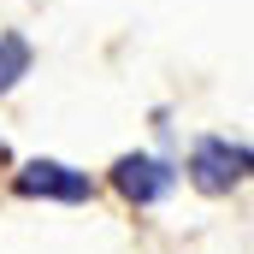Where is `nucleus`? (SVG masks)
<instances>
[{
  "label": "nucleus",
  "mask_w": 254,
  "mask_h": 254,
  "mask_svg": "<svg viewBox=\"0 0 254 254\" xmlns=\"http://www.w3.org/2000/svg\"><path fill=\"white\" fill-rule=\"evenodd\" d=\"M113 190L125 195V201H136V207H154V201H166V195L178 190V172L166 160H154V154H125L113 166Z\"/></svg>",
  "instance_id": "3"
},
{
  "label": "nucleus",
  "mask_w": 254,
  "mask_h": 254,
  "mask_svg": "<svg viewBox=\"0 0 254 254\" xmlns=\"http://www.w3.org/2000/svg\"><path fill=\"white\" fill-rule=\"evenodd\" d=\"M0 160H6V142H0Z\"/></svg>",
  "instance_id": "5"
},
{
  "label": "nucleus",
  "mask_w": 254,
  "mask_h": 254,
  "mask_svg": "<svg viewBox=\"0 0 254 254\" xmlns=\"http://www.w3.org/2000/svg\"><path fill=\"white\" fill-rule=\"evenodd\" d=\"M30 60H36L30 42H24L18 30H6V36H0V95H6L18 77H30Z\"/></svg>",
  "instance_id": "4"
},
{
  "label": "nucleus",
  "mask_w": 254,
  "mask_h": 254,
  "mask_svg": "<svg viewBox=\"0 0 254 254\" xmlns=\"http://www.w3.org/2000/svg\"><path fill=\"white\" fill-rule=\"evenodd\" d=\"M12 195H24V201H95V178L65 166V160H30L12 178Z\"/></svg>",
  "instance_id": "2"
},
{
  "label": "nucleus",
  "mask_w": 254,
  "mask_h": 254,
  "mask_svg": "<svg viewBox=\"0 0 254 254\" xmlns=\"http://www.w3.org/2000/svg\"><path fill=\"white\" fill-rule=\"evenodd\" d=\"M249 148L243 142H231V136H195V148H190V184L201 195H231L243 178H249Z\"/></svg>",
  "instance_id": "1"
}]
</instances>
